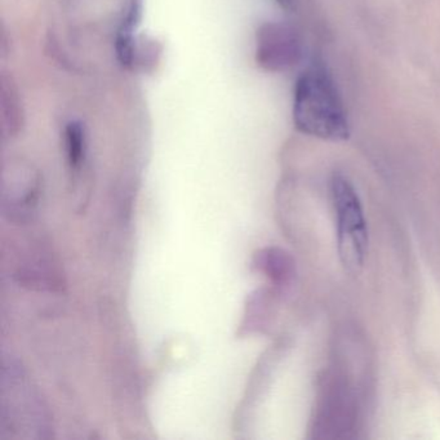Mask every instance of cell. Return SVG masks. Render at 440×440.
Here are the masks:
<instances>
[{
  "mask_svg": "<svg viewBox=\"0 0 440 440\" xmlns=\"http://www.w3.org/2000/svg\"><path fill=\"white\" fill-rule=\"evenodd\" d=\"M293 121L301 133L321 140L343 141L350 136L340 93L321 62H314L296 81Z\"/></svg>",
  "mask_w": 440,
  "mask_h": 440,
  "instance_id": "obj_1",
  "label": "cell"
},
{
  "mask_svg": "<svg viewBox=\"0 0 440 440\" xmlns=\"http://www.w3.org/2000/svg\"><path fill=\"white\" fill-rule=\"evenodd\" d=\"M330 189L337 216L341 260L345 266L357 269L363 266L368 250V230L361 201L350 180L341 173L333 174Z\"/></svg>",
  "mask_w": 440,
  "mask_h": 440,
  "instance_id": "obj_2",
  "label": "cell"
},
{
  "mask_svg": "<svg viewBox=\"0 0 440 440\" xmlns=\"http://www.w3.org/2000/svg\"><path fill=\"white\" fill-rule=\"evenodd\" d=\"M39 398L30 389L23 372L10 364L3 367L0 430H47Z\"/></svg>",
  "mask_w": 440,
  "mask_h": 440,
  "instance_id": "obj_3",
  "label": "cell"
},
{
  "mask_svg": "<svg viewBox=\"0 0 440 440\" xmlns=\"http://www.w3.org/2000/svg\"><path fill=\"white\" fill-rule=\"evenodd\" d=\"M299 40L288 26L266 23L257 34V61L268 70L286 69L299 57Z\"/></svg>",
  "mask_w": 440,
  "mask_h": 440,
  "instance_id": "obj_4",
  "label": "cell"
},
{
  "mask_svg": "<svg viewBox=\"0 0 440 440\" xmlns=\"http://www.w3.org/2000/svg\"><path fill=\"white\" fill-rule=\"evenodd\" d=\"M142 12V0H130L126 16L123 17L117 37V56L121 65L130 66L134 57L133 32L139 25Z\"/></svg>",
  "mask_w": 440,
  "mask_h": 440,
  "instance_id": "obj_5",
  "label": "cell"
},
{
  "mask_svg": "<svg viewBox=\"0 0 440 440\" xmlns=\"http://www.w3.org/2000/svg\"><path fill=\"white\" fill-rule=\"evenodd\" d=\"M257 266L277 283L286 281L292 272L290 257L283 250L277 248L262 250L257 256Z\"/></svg>",
  "mask_w": 440,
  "mask_h": 440,
  "instance_id": "obj_6",
  "label": "cell"
},
{
  "mask_svg": "<svg viewBox=\"0 0 440 440\" xmlns=\"http://www.w3.org/2000/svg\"><path fill=\"white\" fill-rule=\"evenodd\" d=\"M66 150L71 167L79 168L86 151V134L78 121H70L66 127Z\"/></svg>",
  "mask_w": 440,
  "mask_h": 440,
  "instance_id": "obj_7",
  "label": "cell"
},
{
  "mask_svg": "<svg viewBox=\"0 0 440 440\" xmlns=\"http://www.w3.org/2000/svg\"><path fill=\"white\" fill-rule=\"evenodd\" d=\"M280 7H283L284 10H290L293 6V0H277Z\"/></svg>",
  "mask_w": 440,
  "mask_h": 440,
  "instance_id": "obj_8",
  "label": "cell"
}]
</instances>
